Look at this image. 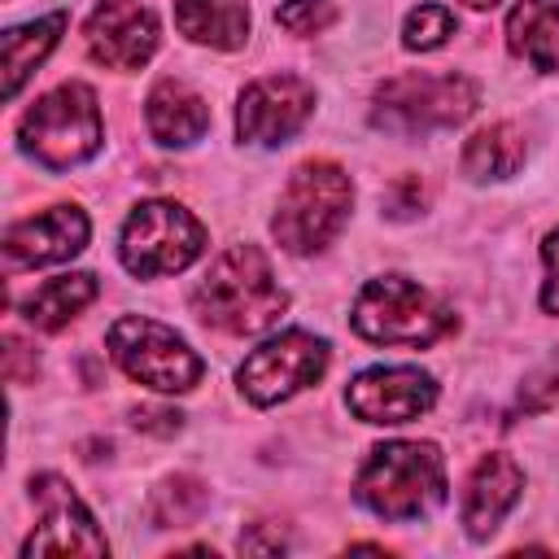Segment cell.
Returning a JSON list of instances; mask_svg holds the SVG:
<instances>
[{
    "instance_id": "obj_1",
    "label": "cell",
    "mask_w": 559,
    "mask_h": 559,
    "mask_svg": "<svg viewBox=\"0 0 559 559\" xmlns=\"http://www.w3.org/2000/svg\"><path fill=\"white\" fill-rule=\"evenodd\" d=\"M192 306H197L201 323H210L227 336H258L280 323V314L288 310V293L280 288V280L258 245H231L201 275Z\"/></svg>"
},
{
    "instance_id": "obj_2",
    "label": "cell",
    "mask_w": 559,
    "mask_h": 559,
    "mask_svg": "<svg viewBox=\"0 0 559 559\" xmlns=\"http://www.w3.org/2000/svg\"><path fill=\"white\" fill-rule=\"evenodd\" d=\"M354 493L380 520H419L445 498V467L432 441H384L358 467Z\"/></svg>"
},
{
    "instance_id": "obj_3",
    "label": "cell",
    "mask_w": 559,
    "mask_h": 559,
    "mask_svg": "<svg viewBox=\"0 0 559 559\" xmlns=\"http://www.w3.org/2000/svg\"><path fill=\"white\" fill-rule=\"evenodd\" d=\"M349 205H354L349 175L328 157H310L288 175L271 231L288 253H319L349 223Z\"/></svg>"
},
{
    "instance_id": "obj_4",
    "label": "cell",
    "mask_w": 559,
    "mask_h": 559,
    "mask_svg": "<svg viewBox=\"0 0 559 559\" xmlns=\"http://www.w3.org/2000/svg\"><path fill=\"white\" fill-rule=\"evenodd\" d=\"M476 100V83L459 70H406L376 87L371 122L389 135H428L459 127Z\"/></svg>"
},
{
    "instance_id": "obj_5",
    "label": "cell",
    "mask_w": 559,
    "mask_h": 559,
    "mask_svg": "<svg viewBox=\"0 0 559 559\" xmlns=\"http://www.w3.org/2000/svg\"><path fill=\"white\" fill-rule=\"evenodd\" d=\"M17 140L48 170H70V166L87 162L100 148V140H105L96 92L87 83H61V87H52L48 96H39L22 114Z\"/></svg>"
},
{
    "instance_id": "obj_6",
    "label": "cell",
    "mask_w": 559,
    "mask_h": 559,
    "mask_svg": "<svg viewBox=\"0 0 559 559\" xmlns=\"http://www.w3.org/2000/svg\"><path fill=\"white\" fill-rule=\"evenodd\" d=\"M349 323L358 336H367L376 345H432L445 332H454L450 306L437 301L428 288H419L406 275L367 280L354 297Z\"/></svg>"
},
{
    "instance_id": "obj_7",
    "label": "cell",
    "mask_w": 559,
    "mask_h": 559,
    "mask_svg": "<svg viewBox=\"0 0 559 559\" xmlns=\"http://www.w3.org/2000/svg\"><path fill=\"white\" fill-rule=\"evenodd\" d=\"M105 345L131 380H140L157 393H188L205 371V362L188 349V341L148 314L114 319L105 332Z\"/></svg>"
},
{
    "instance_id": "obj_8",
    "label": "cell",
    "mask_w": 559,
    "mask_h": 559,
    "mask_svg": "<svg viewBox=\"0 0 559 559\" xmlns=\"http://www.w3.org/2000/svg\"><path fill=\"white\" fill-rule=\"evenodd\" d=\"M205 249V227L175 201H144L122 223V266L140 280L175 275Z\"/></svg>"
},
{
    "instance_id": "obj_9",
    "label": "cell",
    "mask_w": 559,
    "mask_h": 559,
    "mask_svg": "<svg viewBox=\"0 0 559 559\" xmlns=\"http://www.w3.org/2000/svg\"><path fill=\"white\" fill-rule=\"evenodd\" d=\"M323 371H328V341L314 332L288 328V332L262 341L240 362L236 380L253 406H275V402H288L293 393L310 389Z\"/></svg>"
},
{
    "instance_id": "obj_10",
    "label": "cell",
    "mask_w": 559,
    "mask_h": 559,
    "mask_svg": "<svg viewBox=\"0 0 559 559\" xmlns=\"http://www.w3.org/2000/svg\"><path fill=\"white\" fill-rule=\"evenodd\" d=\"M31 498H35L39 524L22 542V555H105L109 550L105 533L96 528L92 511L70 489V480L44 472L31 480Z\"/></svg>"
},
{
    "instance_id": "obj_11",
    "label": "cell",
    "mask_w": 559,
    "mask_h": 559,
    "mask_svg": "<svg viewBox=\"0 0 559 559\" xmlns=\"http://www.w3.org/2000/svg\"><path fill=\"white\" fill-rule=\"evenodd\" d=\"M314 114V87L301 74H266L240 92L236 135L245 144H284Z\"/></svg>"
},
{
    "instance_id": "obj_12",
    "label": "cell",
    "mask_w": 559,
    "mask_h": 559,
    "mask_svg": "<svg viewBox=\"0 0 559 559\" xmlns=\"http://www.w3.org/2000/svg\"><path fill=\"white\" fill-rule=\"evenodd\" d=\"M349 411L362 424H411L437 402V380L419 367H367L345 389Z\"/></svg>"
},
{
    "instance_id": "obj_13",
    "label": "cell",
    "mask_w": 559,
    "mask_h": 559,
    "mask_svg": "<svg viewBox=\"0 0 559 559\" xmlns=\"http://www.w3.org/2000/svg\"><path fill=\"white\" fill-rule=\"evenodd\" d=\"M87 52L109 70H140L157 48V17L140 0H100L87 17Z\"/></svg>"
},
{
    "instance_id": "obj_14",
    "label": "cell",
    "mask_w": 559,
    "mask_h": 559,
    "mask_svg": "<svg viewBox=\"0 0 559 559\" xmlns=\"http://www.w3.org/2000/svg\"><path fill=\"white\" fill-rule=\"evenodd\" d=\"M87 214L79 205H48L31 218H17L4 231V258L9 266H48L66 262L87 245Z\"/></svg>"
},
{
    "instance_id": "obj_15",
    "label": "cell",
    "mask_w": 559,
    "mask_h": 559,
    "mask_svg": "<svg viewBox=\"0 0 559 559\" xmlns=\"http://www.w3.org/2000/svg\"><path fill=\"white\" fill-rule=\"evenodd\" d=\"M520 489H524V472L511 454L502 450H489L472 476H467V489H463V524L467 533L480 542L498 528V520L520 502Z\"/></svg>"
},
{
    "instance_id": "obj_16",
    "label": "cell",
    "mask_w": 559,
    "mask_h": 559,
    "mask_svg": "<svg viewBox=\"0 0 559 559\" xmlns=\"http://www.w3.org/2000/svg\"><path fill=\"white\" fill-rule=\"evenodd\" d=\"M144 122H148V135L166 148H188L205 135L210 127V105L201 92H192L188 83L179 79H162L148 100H144Z\"/></svg>"
},
{
    "instance_id": "obj_17",
    "label": "cell",
    "mask_w": 559,
    "mask_h": 559,
    "mask_svg": "<svg viewBox=\"0 0 559 559\" xmlns=\"http://www.w3.org/2000/svg\"><path fill=\"white\" fill-rule=\"evenodd\" d=\"M507 48L542 74L559 70V0H520L507 17Z\"/></svg>"
},
{
    "instance_id": "obj_18",
    "label": "cell",
    "mask_w": 559,
    "mask_h": 559,
    "mask_svg": "<svg viewBox=\"0 0 559 559\" xmlns=\"http://www.w3.org/2000/svg\"><path fill=\"white\" fill-rule=\"evenodd\" d=\"M175 26L192 44L240 48L249 39V0H175Z\"/></svg>"
},
{
    "instance_id": "obj_19",
    "label": "cell",
    "mask_w": 559,
    "mask_h": 559,
    "mask_svg": "<svg viewBox=\"0 0 559 559\" xmlns=\"http://www.w3.org/2000/svg\"><path fill=\"white\" fill-rule=\"evenodd\" d=\"M96 297V275L92 271H70L57 280H44L26 301H22V319L39 332H57L66 328L79 310H87Z\"/></svg>"
},
{
    "instance_id": "obj_20",
    "label": "cell",
    "mask_w": 559,
    "mask_h": 559,
    "mask_svg": "<svg viewBox=\"0 0 559 559\" xmlns=\"http://www.w3.org/2000/svg\"><path fill=\"white\" fill-rule=\"evenodd\" d=\"M524 131L515 122H489L463 144V175L485 183V179H507L524 166Z\"/></svg>"
},
{
    "instance_id": "obj_21",
    "label": "cell",
    "mask_w": 559,
    "mask_h": 559,
    "mask_svg": "<svg viewBox=\"0 0 559 559\" xmlns=\"http://www.w3.org/2000/svg\"><path fill=\"white\" fill-rule=\"evenodd\" d=\"M66 13H48L39 22H26V26H9L4 31V96H17V87L35 74V66L52 52V44L61 39L66 31Z\"/></svg>"
},
{
    "instance_id": "obj_22",
    "label": "cell",
    "mask_w": 559,
    "mask_h": 559,
    "mask_svg": "<svg viewBox=\"0 0 559 559\" xmlns=\"http://www.w3.org/2000/svg\"><path fill=\"white\" fill-rule=\"evenodd\" d=\"M210 502V489L197 476H170L162 489H153L148 498V520L157 528H188Z\"/></svg>"
},
{
    "instance_id": "obj_23",
    "label": "cell",
    "mask_w": 559,
    "mask_h": 559,
    "mask_svg": "<svg viewBox=\"0 0 559 559\" xmlns=\"http://www.w3.org/2000/svg\"><path fill=\"white\" fill-rule=\"evenodd\" d=\"M454 35V13L445 4H419L402 22V44L411 52H432Z\"/></svg>"
},
{
    "instance_id": "obj_24",
    "label": "cell",
    "mask_w": 559,
    "mask_h": 559,
    "mask_svg": "<svg viewBox=\"0 0 559 559\" xmlns=\"http://www.w3.org/2000/svg\"><path fill=\"white\" fill-rule=\"evenodd\" d=\"M275 22L288 35H319L336 22V9H332V0H284L275 9Z\"/></svg>"
},
{
    "instance_id": "obj_25",
    "label": "cell",
    "mask_w": 559,
    "mask_h": 559,
    "mask_svg": "<svg viewBox=\"0 0 559 559\" xmlns=\"http://www.w3.org/2000/svg\"><path fill=\"white\" fill-rule=\"evenodd\" d=\"M559 397V358H550L542 371H533L520 389V406L524 411H546L550 402Z\"/></svg>"
},
{
    "instance_id": "obj_26",
    "label": "cell",
    "mask_w": 559,
    "mask_h": 559,
    "mask_svg": "<svg viewBox=\"0 0 559 559\" xmlns=\"http://www.w3.org/2000/svg\"><path fill=\"white\" fill-rule=\"evenodd\" d=\"M542 262H546V284H542V310L559 314V231L546 236L542 245Z\"/></svg>"
},
{
    "instance_id": "obj_27",
    "label": "cell",
    "mask_w": 559,
    "mask_h": 559,
    "mask_svg": "<svg viewBox=\"0 0 559 559\" xmlns=\"http://www.w3.org/2000/svg\"><path fill=\"white\" fill-rule=\"evenodd\" d=\"M179 411H153V406H140L135 411V428H144V432H157V437H170V432H179Z\"/></svg>"
},
{
    "instance_id": "obj_28",
    "label": "cell",
    "mask_w": 559,
    "mask_h": 559,
    "mask_svg": "<svg viewBox=\"0 0 559 559\" xmlns=\"http://www.w3.org/2000/svg\"><path fill=\"white\" fill-rule=\"evenodd\" d=\"M463 4H467V9H493L498 0H463Z\"/></svg>"
}]
</instances>
